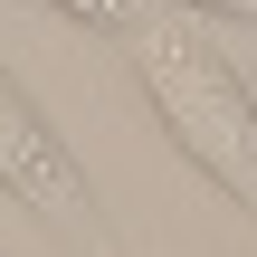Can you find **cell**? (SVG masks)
I'll return each mask as SVG.
<instances>
[{"label": "cell", "instance_id": "cell-1", "mask_svg": "<svg viewBox=\"0 0 257 257\" xmlns=\"http://www.w3.org/2000/svg\"><path fill=\"white\" fill-rule=\"evenodd\" d=\"M124 48H134V76L153 95V124L172 134V153L257 219V95L219 57L210 19L200 10H143L124 29Z\"/></svg>", "mask_w": 257, "mask_h": 257}, {"label": "cell", "instance_id": "cell-2", "mask_svg": "<svg viewBox=\"0 0 257 257\" xmlns=\"http://www.w3.org/2000/svg\"><path fill=\"white\" fill-rule=\"evenodd\" d=\"M0 191L19 210H38L48 229H76L86 248L105 257V219H95V191H86V162L67 153V134L29 105V86L0 67Z\"/></svg>", "mask_w": 257, "mask_h": 257}, {"label": "cell", "instance_id": "cell-3", "mask_svg": "<svg viewBox=\"0 0 257 257\" xmlns=\"http://www.w3.org/2000/svg\"><path fill=\"white\" fill-rule=\"evenodd\" d=\"M48 10H67V19H86V29H134V19H143V0H48Z\"/></svg>", "mask_w": 257, "mask_h": 257}, {"label": "cell", "instance_id": "cell-4", "mask_svg": "<svg viewBox=\"0 0 257 257\" xmlns=\"http://www.w3.org/2000/svg\"><path fill=\"white\" fill-rule=\"evenodd\" d=\"M181 10H219V19H257V0H181Z\"/></svg>", "mask_w": 257, "mask_h": 257}]
</instances>
